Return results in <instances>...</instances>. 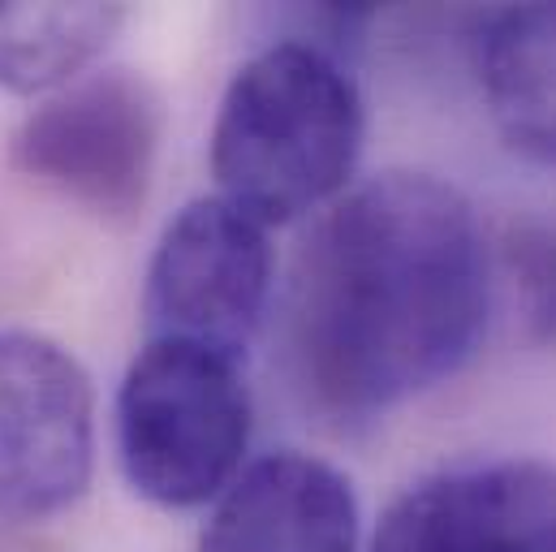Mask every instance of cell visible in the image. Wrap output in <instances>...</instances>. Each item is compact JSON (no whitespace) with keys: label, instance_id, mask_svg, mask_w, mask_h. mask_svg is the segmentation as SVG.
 Instances as JSON below:
<instances>
[{"label":"cell","instance_id":"cell-1","mask_svg":"<svg viewBox=\"0 0 556 552\" xmlns=\"http://www.w3.org/2000/svg\"><path fill=\"white\" fill-rule=\"evenodd\" d=\"M488 324V251L466 195L380 173L306 234L289 285V354L306 398L363 423L453 380Z\"/></svg>","mask_w":556,"mask_h":552},{"label":"cell","instance_id":"cell-2","mask_svg":"<svg viewBox=\"0 0 556 552\" xmlns=\"http://www.w3.org/2000/svg\"><path fill=\"white\" fill-rule=\"evenodd\" d=\"M363 130V96L328 48L268 43L229 78L212 126L220 199L260 225L298 221L345 190Z\"/></svg>","mask_w":556,"mask_h":552},{"label":"cell","instance_id":"cell-3","mask_svg":"<svg viewBox=\"0 0 556 552\" xmlns=\"http://www.w3.org/2000/svg\"><path fill=\"white\" fill-rule=\"evenodd\" d=\"M113 418L126 484L160 510L207 505L242 475L251 389L229 354L147 337L117 389Z\"/></svg>","mask_w":556,"mask_h":552},{"label":"cell","instance_id":"cell-4","mask_svg":"<svg viewBox=\"0 0 556 552\" xmlns=\"http://www.w3.org/2000/svg\"><path fill=\"white\" fill-rule=\"evenodd\" d=\"M164 104L135 70H96L52 91L13 135V168L61 203L126 229L155 177Z\"/></svg>","mask_w":556,"mask_h":552},{"label":"cell","instance_id":"cell-5","mask_svg":"<svg viewBox=\"0 0 556 552\" xmlns=\"http://www.w3.org/2000/svg\"><path fill=\"white\" fill-rule=\"evenodd\" d=\"M91 466V376L61 341L0 328V531L65 514L87 492Z\"/></svg>","mask_w":556,"mask_h":552},{"label":"cell","instance_id":"cell-6","mask_svg":"<svg viewBox=\"0 0 556 552\" xmlns=\"http://www.w3.org/2000/svg\"><path fill=\"white\" fill-rule=\"evenodd\" d=\"M273 298L268 225L229 199L186 203L147 264V337L190 341L242 363Z\"/></svg>","mask_w":556,"mask_h":552},{"label":"cell","instance_id":"cell-7","mask_svg":"<svg viewBox=\"0 0 556 552\" xmlns=\"http://www.w3.org/2000/svg\"><path fill=\"white\" fill-rule=\"evenodd\" d=\"M371 552H556V466L492 457L402 492Z\"/></svg>","mask_w":556,"mask_h":552},{"label":"cell","instance_id":"cell-8","mask_svg":"<svg viewBox=\"0 0 556 552\" xmlns=\"http://www.w3.org/2000/svg\"><path fill=\"white\" fill-rule=\"evenodd\" d=\"M354 484L298 449L251 462L212 510L199 552H358Z\"/></svg>","mask_w":556,"mask_h":552},{"label":"cell","instance_id":"cell-9","mask_svg":"<svg viewBox=\"0 0 556 552\" xmlns=\"http://www.w3.org/2000/svg\"><path fill=\"white\" fill-rule=\"evenodd\" d=\"M479 83L509 147L556 168V4L505 9L483 26Z\"/></svg>","mask_w":556,"mask_h":552},{"label":"cell","instance_id":"cell-10","mask_svg":"<svg viewBox=\"0 0 556 552\" xmlns=\"http://www.w3.org/2000/svg\"><path fill=\"white\" fill-rule=\"evenodd\" d=\"M122 4H0V87L52 96L78 83L122 30Z\"/></svg>","mask_w":556,"mask_h":552},{"label":"cell","instance_id":"cell-11","mask_svg":"<svg viewBox=\"0 0 556 552\" xmlns=\"http://www.w3.org/2000/svg\"><path fill=\"white\" fill-rule=\"evenodd\" d=\"M505 264L522 293L531 341L556 350V216H535L509 229Z\"/></svg>","mask_w":556,"mask_h":552}]
</instances>
